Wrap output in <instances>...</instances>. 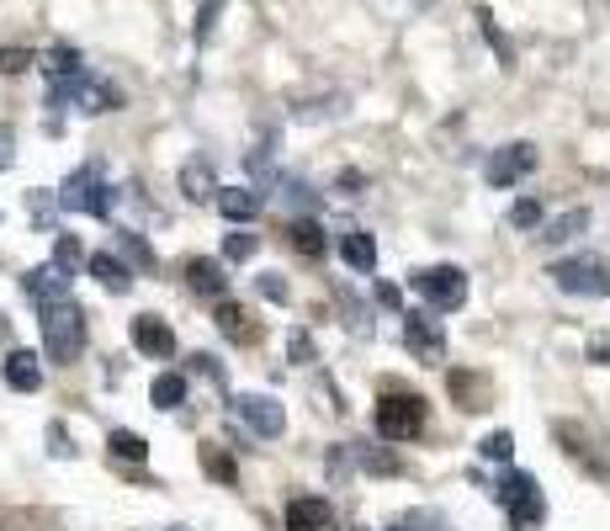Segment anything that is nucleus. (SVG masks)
<instances>
[{
    "instance_id": "f3484780",
    "label": "nucleus",
    "mask_w": 610,
    "mask_h": 531,
    "mask_svg": "<svg viewBox=\"0 0 610 531\" xmlns=\"http://www.w3.org/2000/svg\"><path fill=\"white\" fill-rule=\"evenodd\" d=\"M186 282H192V292H203V298H223L229 277H223L218 261H192V266H186Z\"/></svg>"
},
{
    "instance_id": "4468645a",
    "label": "nucleus",
    "mask_w": 610,
    "mask_h": 531,
    "mask_svg": "<svg viewBox=\"0 0 610 531\" xmlns=\"http://www.w3.org/2000/svg\"><path fill=\"white\" fill-rule=\"evenodd\" d=\"M85 266H90V277L107 287V292H127V287H133V271L122 266L118 255H107V250H96V255H90Z\"/></svg>"
},
{
    "instance_id": "2eb2a0df",
    "label": "nucleus",
    "mask_w": 610,
    "mask_h": 531,
    "mask_svg": "<svg viewBox=\"0 0 610 531\" xmlns=\"http://www.w3.org/2000/svg\"><path fill=\"white\" fill-rule=\"evenodd\" d=\"M404 340L419 351V357H441V329H436V319H425V314H408L404 319Z\"/></svg>"
},
{
    "instance_id": "5701e85b",
    "label": "nucleus",
    "mask_w": 610,
    "mask_h": 531,
    "mask_svg": "<svg viewBox=\"0 0 610 531\" xmlns=\"http://www.w3.org/2000/svg\"><path fill=\"white\" fill-rule=\"evenodd\" d=\"M42 70H48V75H70V81H75V75H81V59H75V48H53V53L42 59Z\"/></svg>"
},
{
    "instance_id": "423d86ee",
    "label": "nucleus",
    "mask_w": 610,
    "mask_h": 531,
    "mask_svg": "<svg viewBox=\"0 0 610 531\" xmlns=\"http://www.w3.org/2000/svg\"><path fill=\"white\" fill-rule=\"evenodd\" d=\"M240 420L255 431V436H282V425H286V414L277 399H266V394H244L240 399Z\"/></svg>"
},
{
    "instance_id": "a878e982",
    "label": "nucleus",
    "mask_w": 610,
    "mask_h": 531,
    "mask_svg": "<svg viewBox=\"0 0 610 531\" xmlns=\"http://www.w3.org/2000/svg\"><path fill=\"white\" fill-rule=\"evenodd\" d=\"M510 224H515V229H536V224H541V203L521 197V203L510 207Z\"/></svg>"
},
{
    "instance_id": "39448f33",
    "label": "nucleus",
    "mask_w": 610,
    "mask_h": 531,
    "mask_svg": "<svg viewBox=\"0 0 610 531\" xmlns=\"http://www.w3.org/2000/svg\"><path fill=\"white\" fill-rule=\"evenodd\" d=\"M499 499H504V510H510L521 527H536V521L547 516L541 490H536V479H526V473H510V479H504V490H499Z\"/></svg>"
},
{
    "instance_id": "393cba45",
    "label": "nucleus",
    "mask_w": 610,
    "mask_h": 531,
    "mask_svg": "<svg viewBox=\"0 0 610 531\" xmlns=\"http://www.w3.org/2000/svg\"><path fill=\"white\" fill-rule=\"evenodd\" d=\"M75 261H81V240H75V234H59V240H53V266L70 271Z\"/></svg>"
},
{
    "instance_id": "aec40b11",
    "label": "nucleus",
    "mask_w": 610,
    "mask_h": 531,
    "mask_svg": "<svg viewBox=\"0 0 610 531\" xmlns=\"http://www.w3.org/2000/svg\"><path fill=\"white\" fill-rule=\"evenodd\" d=\"M584 224H589V213H584V207H573V213H563L558 224H547V234H541V245H563V240H573V234H578Z\"/></svg>"
},
{
    "instance_id": "ddd939ff",
    "label": "nucleus",
    "mask_w": 610,
    "mask_h": 531,
    "mask_svg": "<svg viewBox=\"0 0 610 531\" xmlns=\"http://www.w3.org/2000/svg\"><path fill=\"white\" fill-rule=\"evenodd\" d=\"M181 192H186L192 203L218 197V176H212V165H207V160H186V165H181Z\"/></svg>"
},
{
    "instance_id": "6e6552de",
    "label": "nucleus",
    "mask_w": 610,
    "mask_h": 531,
    "mask_svg": "<svg viewBox=\"0 0 610 531\" xmlns=\"http://www.w3.org/2000/svg\"><path fill=\"white\" fill-rule=\"evenodd\" d=\"M59 203H64V207H81V213H96V218H101V213L112 207V197H107V186L96 181V170H81V176L64 186V197H59Z\"/></svg>"
},
{
    "instance_id": "c85d7f7f",
    "label": "nucleus",
    "mask_w": 610,
    "mask_h": 531,
    "mask_svg": "<svg viewBox=\"0 0 610 531\" xmlns=\"http://www.w3.org/2000/svg\"><path fill=\"white\" fill-rule=\"evenodd\" d=\"M510 451H515V436H510V431H493V436H484V457H499V462H504Z\"/></svg>"
},
{
    "instance_id": "7c9ffc66",
    "label": "nucleus",
    "mask_w": 610,
    "mask_h": 531,
    "mask_svg": "<svg viewBox=\"0 0 610 531\" xmlns=\"http://www.w3.org/2000/svg\"><path fill=\"white\" fill-rule=\"evenodd\" d=\"M260 292H266L271 303H282V298H286V282H282V277H260Z\"/></svg>"
},
{
    "instance_id": "1a4fd4ad",
    "label": "nucleus",
    "mask_w": 610,
    "mask_h": 531,
    "mask_svg": "<svg viewBox=\"0 0 610 531\" xmlns=\"http://www.w3.org/2000/svg\"><path fill=\"white\" fill-rule=\"evenodd\" d=\"M530 165H536V149H530V144H510L504 155L488 160V181H493V186H515Z\"/></svg>"
},
{
    "instance_id": "f257e3e1",
    "label": "nucleus",
    "mask_w": 610,
    "mask_h": 531,
    "mask_svg": "<svg viewBox=\"0 0 610 531\" xmlns=\"http://www.w3.org/2000/svg\"><path fill=\"white\" fill-rule=\"evenodd\" d=\"M42 351L53 362H75L85 351V314L81 303L59 298V303H42Z\"/></svg>"
},
{
    "instance_id": "cd10ccee",
    "label": "nucleus",
    "mask_w": 610,
    "mask_h": 531,
    "mask_svg": "<svg viewBox=\"0 0 610 531\" xmlns=\"http://www.w3.org/2000/svg\"><path fill=\"white\" fill-rule=\"evenodd\" d=\"M33 64V53L27 48H0V75H22Z\"/></svg>"
},
{
    "instance_id": "412c9836",
    "label": "nucleus",
    "mask_w": 610,
    "mask_h": 531,
    "mask_svg": "<svg viewBox=\"0 0 610 531\" xmlns=\"http://www.w3.org/2000/svg\"><path fill=\"white\" fill-rule=\"evenodd\" d=\"M107 447L118 451L122 462H144V457H149V442H144L138 431H112V436H107Z\"/></svg>"
},
{
    "instance_id": "7ed1b4c3",
    "label": "nucleus",
    "mask_w": 610,
    "mask_h": 531,
    "mask_svg": "<svg viewBox=\"0 0 610 531\" xmlns=\"http://www.w3.org/2000/svg\"><path fill=\"white\" fill-rule=\"evenodd\" d=\"M552 277L563 292H578V298H606V261L600 255H578V261H558Z\"/></svg>"
},
{
    "instance_id": "20e7f679",
    "label": "nucleus",
    "mask_w": 610,
    "mask_h": 531,
    "mask_svg": "<svg viewBox=\"0 0 610 531\" xmlns=\"http://www.w3.org/2000/svg\"><path fill=\"white\" fill-rule=\"evenodd\" d=\"M414 287L436 303V309H462L467 303V277L456 271V266H430V271H419Z\"/></svg>"
},
{
    "instance_id": "f704fd0d",
    "label": "nucleus",
    "mask_w": 610,
    "mask_h": 531,
    "mask_svg": "<svg viewBox=\"0 0 610 531\" xmlns=\"http://www.w3.org/2000/svg\"><path fill=\"white\" fill-rule=\"evenodd\" d=\"M388 531H408V527H388Z\"/></svg>"
},
{
    "instance_id": "f03ea898",
    "label": "nucleus",
    "mask_w": 610,
    "mask_h": 531,
    "mask_svg": "<svg viewBox=\"0 0 610 531\" xmlns=\"http://www.w3.org/2000/svg\"><path fill=\"white\" fill-rule=\"evenodd\" d=\"M377 431H382L388 442L419 436V431H425V405H419L414 394H388V399L377 405Z\"/></svg>"
},
{
    "instance_id": "c756f323",
    "label": "nucleus",
    "mask_w": 610,
    "mask_h": 531,
    "mask_svg": "<svg viewBox=\"0 0 610 531\" xmlns=\"http://www.w3.org/2000/svg\"><path fill=\"white\" fill-rule=\"evenodd\" d=\"M122 250H127V255H133L138 266H149V261H155V255H149V245H144L138 234H122Z\"/></svg>"
},
{
    "instance_id": "0eeeda50",
    "label": "nucleus",
    "mask_w": 610,
    "mask_h": 531,
    "mask_svg": "<svg viewBox=\"0 0 610 531\" xmlns=\"http://www.w3.org/2000/svg\"><path fill=\"white\" fill-rule=\"evenodd\" d=\"M133 346L144 357H175V329L164 325L160 314H138L133 319Z\"/></svg>"
},
{
    "instance_id": "473e14b6",
    "label": "nucleus",
    "mask_w": 610,
    "mask_h": 531,
    "mask_svg": "<svg viewBox=\"0 0 610 531\" xmlns=\"http://www.w3.org/2000/svg\"><path fill=\"white\" fill-rule=\"evenodd\" d=\"M48 442H53V451H59V457H70V451H75V447H70V442H64V431H59V425L48 431Z\"/></svg>"
},
{
    "instance_id": "72a5a7b5",
    "label": "nucleus",
    "mask_w": 610,
    "mask_h": 531,
    "mask_svg": "<svg viewBox=\"0 0 610 531\" xmlns=\"http://www.w3.org/2000/svg\"><path fill=\"white\" fill-rule=\"evenodd\" d=\"M0 340H5V314H0Z\"/></svg>"
},
{
    "instance_id": "dca6fc26",
    "label": "nucleus",
    "mask_w": 610,
    "mask_h": 531,
    "mask_svg": "<svg viewBox=\"0 0 610 531\" xmlns=\"http://www.w3.org/2000/svg\"><path fill=\"white\" fill-rule=\"evenodd\" d=\"M22 287H27L38 303H59V298L70 292V277H64L59 266H38V271H27V282Z\"/></svg>"
},
{
    "instance_id": "f8f14e48",
    "label": "nucleus",
    "mask_w": 610,
    "mask_h": 531,
    "mask_svg": "<svg viewBox=\"0 0 610 531\" xmlns=\"http://www.w3.org/2000/svg\"><path fill=\"white\" fill-rule=\"evenodd\" d=\"M329 527V505L325 499H292L286 505V531H325Z\"/></svg>"
},
{
    "instance_id": "9d476101",
    "label": "nucleus",
    "mask_w": 610,
    "mask_h": 531,
    "mask_svg": "<svg viewBox=\"0 0 610 531\" xmlns=\"http://www.w3.org/2000/svg\"><path fill=\"white\" fill-rule=\"evenodd\" d=\"M0 377H5L16 394H38L42 367H38V357H33V351H5V367H0Z\"/></svg>"
},
{
    "instance_id": "6ab92c4d",
    "label": "nucleus",
    "mask_w": 610,
    "mask_h": 531,
    "mask_svg": "<svg viewBox=\"0 0 610 531\" xmlns=\"http://www.w3.org/2000/svg\"><path fill=\"white\" fill-rule=\"evenodd\" d=\"M149 399H155V409L186 405V377H181V372H160V377L149 383Z\"/></svg>"
},
{
    "instance_id": "2f4dec72",
    "label": "nucleus",
    "mask_w": 610,
    "mask_h": 531,
    "mask_svg": "<svg viewBox=\"0 0 610 531\" xmlns=\"http://www.w3.org/2000/svg\"><path fill=\"white\" fill-rule=\"evenodd\" d=\"M5 165H11V128L0 123V170H5Z\"/></svg>"
},
{
    "instance_id": "b1692460",
    "label": "nucleus",
    "mask_w": 610,
    "mask_h": 531,
    "mask_svg": "<svg viewBox=\"0 0 610 531\" xmlns=\"http://www.w3.org/2000/svg\"><path fill=\"white\" fill-rule=\"evenodd\" d=\"M292 245L303 250V255H325V234H319V224H297V229H292Z\"/></svg>"
},
{
    "instance_id": "bb28decb",
    "label": "nucleus",
    "mask_w": 610,
    "mask_h": 531,
    "mask_svg": "<svg viewBox=\"0 0 610 531\" xmlns=\"http://www.w3.org/2000/svg\"><path fill=\"white\" fill-rule=\"evenodd\" d=\"M255 245H260V240H255V234H229V240H223V255H229V261H249V255H255Z\"/></svg>"
},
{
    "instance_id": "4be33fe9",
    "label": "nucleus",
    "mask_w": 610,
    "mask_h": 531,
    "mask_svg": "<svg viewBox=\"0 0 610 531\" xmlns=\"http://www.w3.org/2000/svg\"><path fill=\"white\" fill-rule=\"evenodd\" d=\"M218 329H223L229 340H255V329H249V314H244V309H234V303H223V309H218Z\"/></svg>"
},
{
    "instance_id": "a211bd4d",
    "label": "nucleus",
    "mask_w": 610,
    "mask_h": 531,
    "mask_svg": "<svg viewBox=\"0 0 610 531\" xmlns=\"http://www.w3.org/2000/svg\"><path fill=\"white\" fill-rule=\"evenodd\" d=\"M340 255H345L351 271H371V266H377V245H371V234H362V229H351V234L340 240Z\"/></svg>"
},
{
    "instance_id": "9b49d317",
    "label": "nucleus",
    "mask_w": 610,
    "mask_h": 531,
    "mask_svg": "<svg viewBox=\"0 0 610 531\" xmlns=\"http://www.w3.org/2000/svg\"><path fill=\"white\" fill-rule=\"evenodd\" d=\"M218 213L229 218V224H249L255 213H260V192H249V186H218Z\"/></svg>"
}]
</instances>
